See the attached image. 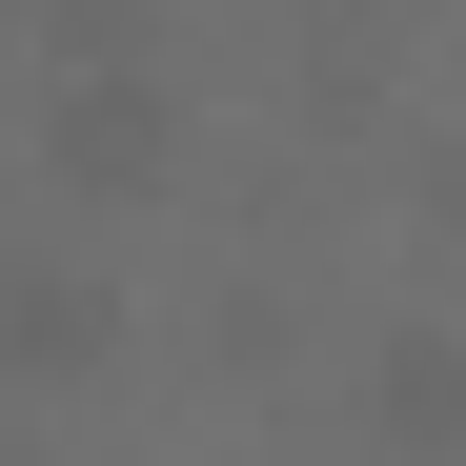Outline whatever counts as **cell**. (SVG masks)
<instances>
[{
  "label": "cell",
  "mask_w": 466,
  "mask_h": 466,
  "mask_svg": "<svg viewBox=\"0 0 466 466\" xmlns=\"http://www.w3.org/2000/svg\"><path fill=\"white\" fill-rule=\"evenodd\" d=\"M365 446L385 466H466V325H385L365 345Z\"/></svg>",
  "instance_id": "cell-2"
},
{
  "label": "cell",
  "mask_w": 466,
  "mask_h": 466,
  "mask_svg": "<svg viewBox=\"0 0 466 466\" xmlns=\"http://www.w3.org/2000/svg\"><path fill=\"white\" fill-rule=\"evenodd\" d=\"M163 163H183L163 61H41V183L61 203H163Z\"/></svg>",
  "instance_id": "cell-1"
},
{
  "label": "cell",
  "mask_w": 466,
  "mask_h": 466,
  "mask_svg": "<svg viewBox=\"0 0 466 466\" xmlns=\"http://www.w3.org/2000/svg\"><path fill=\"white\" fill-rule=\"evenodd\" d=\"M0 345H21V385H82V365H102V284H82V264H41L21 304H0Z\"/></svg>",
  "instance_id": "cell-3"
}]
</instances>
